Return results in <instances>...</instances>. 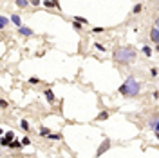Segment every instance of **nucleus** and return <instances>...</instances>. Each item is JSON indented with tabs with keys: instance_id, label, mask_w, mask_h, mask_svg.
Here are the masks:
<instances>
[{
	"instance_id": "dca6fc26",
	"label": "nucleus",
	"mask_w": 159,
	"mask_h": 158,
	"mask_svg": "<svg viewBox=\"0 0 159 158\" xmlns=\"http://www.w3.org/2000/svg\"><path fill=\"white\" fill-rule=\"evenodd\" d=\"M7 22H9V20H7L6 16H0V26H2V27H6V26H7Z\"/></svg>"
},
{
	"instance_id": "4468645a",
	"label": "nucleus",
	"mask_w": 159,
	"mask_h": 158,
	"mask_svg": "<svg viewBox=\"0 0 159 158\" xmlns=\"http://www.w3.org/2000/svg\"><path fill=\"white\" fill-rule=\"evenodd\" d=\"M81 26H83V24H81V22H78V20H74V22H72V27L76 29V31H80V29H81Z\"/></svg>"
},
{
	"instance_id": "0eeeda50",
	"label": "nucleus",
	"mask_w": 159,
	"mask_h": 158,
	"mask_svg": "<svg viewBox=\"0 0 159 158\" xmlns=\"http://www.w3.org/2000/svg\"><path fill=\"white\" fill-rule=\"evenodd\" d=\"M20 35H24V36H31V35H33V29H29V27H20Z\"/></svg>"
},
{
	"instance_id": "f8f14e48",
	"label": "nucleus",
	"mask_w": 159,
	"mask_h": 158,
	"mask_svg": "<svg viewBox=\"0 0 159 158\" xmlns=\"http://www.w3.org/2000/svg\"><path fill=\"white\" fill-rule=\"evenodd\" d=\"M143 53H145V56H152V49L148 46H143Z\"/></svg>"
},
{
	"instance_id": "f3484780",
	"label": "nucleus",
	"mask_w": 159,
	"mask_h": 158,
	"mask_svg": "<svg viewBox=\"0 0 159 158\" xmlns=\"http://www.w3.org/2000/svg\"><path fill=\"white\" fill-rule=\"evenodd\" d=\"M141 9H143L141 4H136V6H134V13H136V15H137V13H141Z\"/></svg>"
},
{
	"instance_id": "9d476101",
	"label": "nucleus",
	"mask_w": 159,
	"mask_h": 158,
	"mask_svg": "<svg viewBox=\"0 0 159 158\" xmlns=\"http://www.w3.org/2000/svg\"><path fill=\"white\" fill-rule=\"evenodd\" d=\"M27 4H31L29 0H16V6L18 7H27Z\"/></svg>"
},
{
	"instance_id": "1a4fd4ad",
	"label": "nucleus",
	"mask_w": 159,
	"mask_h": 158,
	"mask_svg": "<svg viewBox=\"0 0 159 158\" xmlns=\"http://www.w3.org/2000/svg\"><path fill=\"white\" fill-rule=\"evenodd\" d=\"M47 138H49V140H60V138H61V134H58V133H56V134H54V133H49V134H47Z\"/></svg>"
},
{
	"instance_id": "2eb2a0df",
	"label": "nucleus",
	"mask_w": 159,
	"mask_h": 158,
	"mask_svg": "<svg viewBox=\"0 0 159 158\" xmlns=\"http://www.w3.org/2000/svg\"><path fill=\"white\" fill-rule=\"evenodd\" d=\"M44 6H45V7H56V4L52 2V0H45V2H44Z\"/></svg>"
},
{
	"instance_id": "39448f33",
	"label": "nucleus",
	"mask_w": 159,
	"mask_h": 158,
	"mask_svg": "<svg viewBox=\"0 0 159 158\" xmlns=\"http://www.w3.org/2000/svg\"><path fill=\"white\" fill-rule=\"evenodd\" d=\"M150 40L154 42V44H159V29H157V27H154V29L150 31Z\"/></svg>"
},
{
	"instance_id": "b1692460",
	"label": "nucleus",
	"mask_w": 159,
	"mask_h": 158,
	"mask_svg": "<svg viewBox=\"0 0 159 158\" xmlns=\"http://www.w3.org/2000/svg\"><path fill=\"white\" fill-rule=\"evenodd\" d=\"M31 6H40V0H29Z\"/></svg>"
},
{
	"instance_id": "20e7f679",
	"label": "nucleus",
	"mask_w": 159,
	"mask_h": 158,
	"mask_svg": "<svg viewBox=\"0 0 159 158\" xmlns=\"http://www.w3.org/2000/svg\"><path fill=\"white\" fill-rule=\"evenodd\" d=\"M109 147H110V140H109V138H105V140H103V144H101V145L98 147V153H96V154H98V156L105 154V151H107Z\"/></svg>"
},
{
	"instance_id": "a211bd4d",
	"label": "nucleus",
	"mask_w": 159,
	"mask_h": 158,
	"mask_svg": "<svg viewBox=\"0 0 159 158\" xmlns=\"http://www.w3.org/2000/svg\"><path fill=\"white\" fill-rule=\"evenodd\" d=\"M105 118H109V113H107V111H103V113H100V117H98V120H105Z\"/></svg>"
},
{
	"instance_id": "6e6552de",
	"label": "nucleus",
	"mask_w": 159,
	"mask_h": 158,
	"mask_svg": "<svg viewBox=\"0 0 159 158\" xmlns=\"http://www.w3.org/2000/svg\"><path fill=\"white\" fill-rule=\"evenodd\" d=\"M11 22H13L15 26H18V27H22V22H20V16H18V15H13V16H11Z\"/></svg>"
},
{
	"instance_id": "393cba45",
	"label": "nucleus",
	"mask_w": 159,
	"mask_h": 158,
	"mask_svg": "<svg viewBox=\"0 0 159 158\" xmlns=\"http://www.w3.org/2000/svg\"><path fill=\"white\" fill-rule=\"evenodd\" d=\"M94 33H103V27H94Z\"/></svg>"
},
{
	"instance_id": "ddd939ff",
	"label": "nucleus",
	"mask_w": 159,
	"mask_h": 158,
	"mask_svg": "<svg viewBox=\"0 0 159 158\" xmlns=\"http://www.w3.org/2000/svg\"><path fill=\"white\" fill-rule=\"evenodd\" d=\"M20 127H22L24 131H29V124H27V120H22V122H20Z\"/></svg>"
},
{
	"instance_id": "423d86ee",
	"label": "nucleus",
	"mask_w": 159,
	"mask_h": 158,
	"mask_svg": "<svg viewBox=\"0 0 159 158\" xmlns=\"http://www.w3.org/2000/svg\"><path fill=\"white\" fill-rule=\"evenodd\" d=\"M44 94H45V98H47V100H49L51 104H54V100H56V98H54V93H52L51 89H47V91H45Z\"/></svg>"
},
{
	"instance_id": "412c9836",
	"label": "nucleus",
	"mask_w": 159,
	"mask_h": 158,
	"mask_svg": "<svg viewBox=\"0 0 159 158\" xmlns=\"http://www.w3.org/2000/svg\"><path fill=\"white\" fill-rule=\"evenodd\" d=\"M38 82H40V80H38L36 76H31V78H29V84H38Z\"/></svg>"
},
{
	"instance_id": "4be33fe9",
	"label": "nucleus",
	"mask_w": 159,
	"mask_h": 158,
	"mask_svg": "<svg viewBox=\"0 0 159 158\" xmlns=\"http://www.w3.org/2000/svg\"><path fill=\"white\" fill-rule=\"evenodd\" d=\"M94 47H96V49H98V51H100V53H101V51H105V47H103V46H101V44H96V46H94Z\"/></svg>"
},
{
	"instance_id": "a878e982",
	"label": "nucleus",
	"mask_w": 159,
	"mask_h": 158,
	"mask_svg": "<svg viewBox=\"0 0 159 158\" xmlns=\"http://www.w3.org/2000/svg\"><path fill=\"white\" fill-rule=\"evenodd\" d=\"M157 142H159V131H157Z\"/></svg>"
},
{
	"instance_id": "5701e85b",
	"label": "nucleus",
	"mask_w": 159,
	"mask_h": 158,
	"mask_svg": "<svg viewBox=\"0 0 159 158\" xmlns=\"http://www.w3.org/2000/svg\"><path fill=\"white\" fill-rule=\"evenodd\" d=\"M22 144H24V145H29V144H31V140L25 136V138H22Z\"/></svg>"
},
{
	"instance_id": "aec40b11",
	"label": "nucleus",
	"mask_w": 159,
	"mask_h": 158,
	"mask_svg": "<svg viewBox=\"0 0 159 158\" xmlns=\"http://www.w3.org/2000/svg\"><path fill=\"white\" fill-rule=\"evenodd\" d=\"M74 20H78L81 24H87V18H81V16H74Z\"/></svg>"
},
{
	"instance_id": "9b49d317",
	"label": "nucleus",
	"mask_w": 159,
	"mask_h": 158,
	"mask_svg": "<svg viewBox=\"0 0 159 158\" xmlns=\"http://www.w3.org/2000/svg\"><path fill=\"white\" fill-rule=\"evenodd\" d=\"M150 127L155 129V133H157V131H159V120H152V122H150Z\"/></svg>"
},
{
	"instance_id": "f257e3e1",
	"label": "nucleus",
	"mask_w": 159,
	"mask_h": 158,
	"mask_svg": "<svg viewBox=\"0 0 159 158\" xmlns=\"http://www.w3.org/2000/svg\"><path fill=\"white\" fill-rule=\"evenodd\" d=\"M139 82H137L134 76H129L125 80V84L119 87V93L123 97H136V94H139Z\"/></svg>"
},
{
	"instance_id": "f03ea898",
	"label": "nucleus",
	"mask_w": 159,
	"mask_h": 158,
	"mask_svg": "<svg viewBox=\"0 0 159 158\" xmlns=\"http://www.w3.org/2000/svg\"><path fill=\"white\" fill-rule=\"evenodd\" d=\"M136 58V51L132 47H125V49H119V51H116L114 53V60H118V62H132Z\"/></svg>"
},
{
	"instance_id": "7ed1b4c3",
	"label": "nucleus",
	"mask_w": 159,
	"mask_h": 158,
	"mask_svg": "<svg viewBox=\"0 0 159 158\" xmlns=\"http://www.w3.org/2000/svg\"><path fill=\"white\" fill-rule=\"evenodd\" d=\"M13 138H15V133H13V131H9V133L2 134V145H11Z\"/></svg>"
},
{
	"instance_id": "6ab92c4d",
	"label": "nucleus",
	"mask_w": 159,
	"mask_h": 158,
	"mask_svg": "<svg viewBox=\"0 0 159 158\" xmlns=\"http://www.w3.org/2000/svg\"><path fill=\"white\" fill-rule=\"evenodd\" d=\"M40 134H42V136H47V134H49V129H47V127H40Z\"/></svg>"
}]
</instances>
